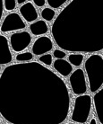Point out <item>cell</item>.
I'll return each mask as SVG.
<instances>
[{
    "label": "cell",
    "mask_w": 103,
    "mask_h": 124,
    "mask_svg": "<svg viewBox=\"0 0 103 124\" xmlns=\"http://www.w3.org/2000/svg\"><path fill=\"white\" fill-rule=\"evenodd\" d=\"M16 2H17V4H19V5H24L25 2L27 3V1H26V0H17Z\"/></svg>",
    "instance_id": "21"
},
{
    "label": "cell",
    "mask_w": 103,
    "mask_h": 124,
    "mask_svg": "<svg viewBox=\"0 0 103 124\" xmlns=\"http://www.w3.org/2000/svg\"><path fill=\"white\" fill-rule=\"evenodd\" d=\"M84 56L81 53H72L68 56V61L72 66L80 67L82 64Z\"/></svg>",
    "instance_id": "13"
},
{
    "label": "cell",
    "mask_w": 103,
    "mask_h": 124,
    "mask_svg": "<svg viewBox=\"0 0 103 124\" xmlns=\"http://www.w3.org/2000/svg\"><path fill=\"white\" fill-rule=\"evenodd\" d=\"M53 56H54V58H56V59H64L66 57V54L64 50L56 49V50H54Z\"/></svg>",
    "instance_id": "19"
},
{
    "label": "cell",
    "mask_w": 103,
    "mask_h": 124,
    "mask_svg": "<svg viewBox=\"0 0 103 124\" xmlns=\"http://www.w3.org/2000/svg\"><path fill=\"white\" fill-rule=\"evenodd\" d=\"M15 59L19 62H28L31 59H33V53L29 52V51L21 52L16 55Z\"/></svg>",
    "instance_id": "15"
},
{
    "label": "cell",
    "mask_w": 103,
    "mask_h": 124,
    "mask_svg": "<svg viewBox=\"0 0 103 124\" xmlns=\"http://www.w3.org/2000/svg\"><path fill=\"white\" fill-rule=\"evenodd\" d=\"M67 2V0H48L47 3L52 9H58Z\"/></svg>",
    "instance_id": "16"
},
{
    "label": "cell",
    "mask_w": 103,
    "mask_h": 124,
    "mask_svg": "<svg viewBox=\"0 0 103 124\" xmlns=\"http://www.w3.org/2000/svg\"><path fill=\"white\" fill-rule=\"evenodd\" d=\"M19 11H20V14H21L22 17L24 19L26 22L32 23V22L37 20L38 12L36 8H35V6L31 2H27L24 5H22L20 7Z\"/></svg>",
    "instance_id": "9"
},
{
    "label": "cell",
    "mask_w": 103,
    "mask_h": 124,
    "mask_svg": "<svg viewBox=\"0 0 103 124\" xmlns=\"http://www.w3.org/2000/svg\"><path fill=\"white\" fill-rule=\"evenodd\" d=\"M33 3H34L35 6H39V7H41V6H43L45 4H46V0H33L32 1Z\"/></svg>",
    "instance_id": "20"
},
{
    "label": "cell",
    "mask_w": 103,
    "mask_h": 124,
    "mask_svg": "<svg viewBox=\"0 0 103 124\" xmlns=\"http://www.w3.org/2000/svg\"><path fill=\"white\" fill-rule=\"evenodd\" d=\"M0 50H1V56H0V65L3 67L5 65H7L11 63L13 60L12 53L9 49V42L6 36L1 35L0 36Z\"/></svg>",
    "instance_id": "8"
},
{
    "label": "cell",
    "mask_w": 103,
    "mask_h": 124,
    "mask_svg": "<svg viewBox=\"0 0 103 124\" xmlns=\"http://www.w3.org/2000/svg\"><path fill=\"white\" fill-rule=\"evenodd\" d=\"M10 46L15 52H21L27 49L31 42V36L29 31H22L14 32L10 36Z\"/></svg>",
    "instance_id": "5"
},
{
    "label": "cell",
    "mask_w": 103,
    "mask_h": 124,
    "mask_svg": "<svg viewBox=\"0 0 103 124\" xmlns=\"http://www.w3.org/2000/svg\"><path fill=\"white\" fill-rule=\"evenodd\" d=\"M4 2V7L6 11H13L15 9L16 2L15 0H5Z\"/></svg>",
    "instance_id": "17"
},
{
    "label": "cell",
    "mask_w": 103,
    "mask_h": 124,
    "mask_svg": "<svg viewBox=\"0 0 103 124\" xmlns=\"http://www.w3.org/2000/svg\"><path fill=\"white\" fill-rule=\"evenodd\" d=\"M91 103H92V99L91 95L82 94L77 96L75 99L71 121L79 124L85 123L91 113Z\"/></svg>",
    "instance_id": "3"
},
{
    "label": "cell",
    "mask_w": 103,
    "mask_h": 124,
    "mask_svg": "<svg viewBox=\"0 0 103 124\" xmlns=\"http://www.w3.org/2000/svg\"><path fill=\"white\" fill-rule=\"evenodd\" d=\"M41 15V17L44 20H46L48 22H51L54 19L55 16H56V12H55V10H53L52 8H50V7H46V8L42 9Z\"/></svg>",
    "instance_id": "14"
},
{
    "label": "cell",
    "mask_w": 103,
    "mask_h": 124,
    "mask_svg": "<svg viewBox=\"0 0 103 124\" xmlns=\"http://www.w3.org/2000/svg\"><path fill=\"white\" fill-rule=\"evenodd\" d=\"M66 124H79V123H75V122H68V123Z\"/></svg>",
    "instance_id": "23"
},
{
    "label": "cell",
    "mask_w": 103,
    "mask_h": 124,
    "mask_svg": "<svg viewBox=\"0 0 103 124\" xmlns=\"http://www.w3.org/2000/svg\"><path fill=\"white\" fill-rule=\"evenodd\" d=\"M89 124H97V122H96V120H95L94 118H92L91 120V121H90V123H89Z\"/></svg>",
    "instance_id": "22"
},
{
    "label": "cell",
    "mask_w": 103,
    "mask_h": 124,
    "mask_svg": "<svg viewBox=\"0 0 103 124\" xmlns=\"http://www.w3.org/2000/svg\"><path fill=\"white\" fill-rule=\"evenodd\" d=\"M53 68L62 77H68L73 73V66L66 59H56L53 62Z\"/></svg>",
    "instance_id": "10"
},
{
    "label": "cell",
    "mask_w": 103,
    "mask_h": 124,
    "mask_svg": "<svg viewBox=\"0 0 103 124\" xmlns=\"http://www.w3.org/2000/svg\"><path fill=\"white\" fill-rule=\"evenodd\" d=\"M2 124H8V123H2Z\"/></svg>",
    "instance_id": "24"
},
{
    "label": "cell",
    "mask_w": 103,
    "mask_h": 124,
    "mask_svg": "<svg viewBox=\"0 0 103 124\" xmlns=\"http://www.w3.org/2000/svg\"><path fill=\"white\" fill-rule=\"evenodd\" d=\"M39 60L47 66H51L52 65V55L51 54H44L42 56L39 58Z\"/></svg>",
    "instance_id": "18"
},
{
    "label": "cell",
    "mask_w": 103,
    "mask_h": 124,
    "mask_svg": "<svg viewBox=\"0 0 103 124\" xmlns=\"http://www.w3.org/2000/svg\"><path fill=\"white\" fill-rule=\"evenodd\" d=\"M51 34L57 46L67 51L103 50V0L71 1L55 20Z\"/></svg>",
    "instance_id": "1"
},
{
    "label": "cell",
    "mask_w": 103,
    "mask_h": 124,
    "mask_svg": "<svg viewBox=\"0 0 103 124\" xmlns=\"http://www.w3.org/2000/svg\"><path fill=\"white\" fill-rule=\"evenodd\" d=\"M92 100L98 120L100 124H103V88L94 93Z\"/></svg>",
    "instance_id": "11"
},
{
    "label": "cell",
    "mask_w": 103,
    "mask_h": 124,
    "mask_svg": "<svg viewBox=\"0 0 103 124\" xmlns=\"http://www.w3.org/2000/svg\"><path fill=\"white\" fill-rule=\"evenodd\" d=\"M26 24L23 22L22 16H20L17 13L9 14L5 17L1 23L0 31L1 32H9V31H18L25 29Z\"/></svg>",
    "instance_id": "6"
},
{
    "label": "cell",
    "mask_w": 103,
    "mask_h": 124,
    "mask_svg": "<svg viewBox=\"0 0 103 124\" xmlns=\"http://www.w3.org/2000/svg\"><path fill=\"white\" fill-rule=\"evenodd\" d=\"M29 28H30V31H31V33L35 36L42 35V34L47 33L48 31V26L43 20H39V21L32 23L30 24Z\"/></svg>",
    "instance_id": "12"
},
{
    "label": "cell",
    "mask_w": 103,
    "mask_h": 124,
    "mask_svg": "<svg viewBox=\"0 0 103 124\" xmlns=\"http://www.w3.org/2000/svg\"><path fill=\"white\" fill-rule=\"evenodd\" d=\"M85 72L91 93H96L103 85V57L100 54H91L84 63Z\"/></svg>",
    "instance_id": "2"
},
{
    "label": "cell",
    "mask_w": 103,
    "mask_h": 124,
    "mask_svg": "<svg viewBox=\"0 0 103 124\" xmlns=\"http://www.w3.org/2000/svg\"><path fill=\"white\" fill-rule=\"evenodd\" d=\"M69 84L71 86L73 93L75 95H82L87 91V84H86V78L83 70L81 68H77L69 78Z\"/></svg>",
    "instance_id": "4"
},
{
    "label": "cell",
    "mask_w": 103,
    "mask_h": 124,
    "mask_svg": "<svg viewBox=\"0 0 103 124\" xmlns=\"http://www.w3.org/2000/svg\"><path fill=\"white\" fill-rule=\"evenodd\" d=\"M53 49V42L49 37L48 36H41L37 38L32 44L31 51L33 55L36 56H42L44 54H48L50 50Z\"/></svg>",
    "instance_id": "7"
}]
</instances>
